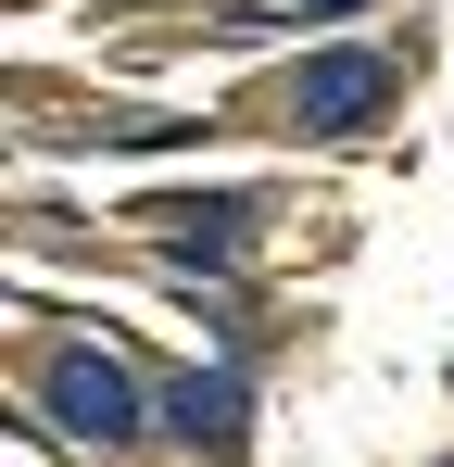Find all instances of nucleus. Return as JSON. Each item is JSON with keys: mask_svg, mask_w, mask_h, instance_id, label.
Wrapping results in <instances>:
<instances>
[{"mask_svg": "<svg viewBox=\"0 0 454 467\" xmlns=\"http://www.w3.org/2000/svg\"><path fill=\"white\" fill-rule=\"evenodd\" d=\"M38 404L64 417L76 442H127V430H139V379H127V367H101V354H51Z\"/></svg>", "mask_w": 454, "mask_h": 467, "instance_id": "1", "label": "nucleus"}, {"mask_svg": "<svg viewBox=\"0 0 454 467\" xmlns=\"http://www.w3.org/2000/svg\"><path fill=\"white\" fill-rule=\"evenodd\" d=\"M291 13H341V0H291Z\"/></svg>", "mask_w": 454, "mask_h": 467, "instance_id": "5", "label": "nucleus"}, {"mask_svg": "<svg viewBox=\"0 0 454 467\" xmlns=\"http://www.w3.org/2000/svg\"><path fill=\"white\" fill-rule=\"evenodd\" d=\"M291 114L303 127H366V114H391V64L378 51H315L291 88Z\"/></svg>", "mask_w": 454, "mask_h": 467, "instance_id": "2", "label": "nucleus"}, {"mask_svg": "<svg viewBox=\"0 0 454 467\" xmlns=\"http://www.w3.org/2000/svg\"><path fill=\"white\" fill-rule=\"evenodd\" d=\"M139 228H164L177 253H240V228H253V202H151Z\"/></svg>", "mask_w": 454, "mask_h": 467, "instance_id": "4", "label": "nucleus"}, {"mask_svg": "<svg viewBox=\"0 0 454 467\" xmlns=\"http://www.w3.org/2000/svg\"><path fill=\"white\" fill-rule=\"evenodd\" d=\"M164 404H177V430H190L202 455H240V442H253V391H240V379H202V367H190Z\"/></svg>", "mask_w": 454, "mask_h": 467, "instance_id": "3", "label": "nucleus"}]
</instances>
